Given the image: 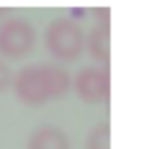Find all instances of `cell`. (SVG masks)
<instances>
[{
	"mask_svg": "<svg viewBox=\"0 0 144 149\" xmlns=\"http://www.w3.org/2000/svg\"><path fill=\"white\" fill-rule=\"evenodd\" d=\"M72 77L56 63H30L14 74L12 89L24 106H42L71 91Z\"/></svg>",
	"mask_w": 144,
	"mask_h": 149,
	"instance_id": "obj_1",
	"label": "cell"
},
{
	"mask_svg": "<svg viewBox=\"0 0 144 149\" xmlns=\"http://www.w3.org/2000/svg\"><path fill=\"white\" fill-rule=\"evenodd\" d=\"M86 35L81 26L69 17H57L45 29L44 42L48 53L62 62L77 60L84 51Z\"/></svg>",
	"mask_w": 144,
	"mask_h": 149,
	"instance_id": "obj_2",
	"label": "cell"
},
{
	"mask_svg": "<svg viewBox=\"0 0 144 149\" xmlns=\"http://www.w3.org/2000/svg\"><path fill=\"white\" fill-rule=\"evenodd\" d=\"M36 30L24 18L6 17L0 21V56L6 59H21L33 50Z\"/></svg>",
	"mask_w": 144,
	"mask_h": 149,
	"instance_id": "obj_3",
	"label": "cell"
},
{
	"mask_svg": "<svg viewBox=\"0 0 144 149\" xmlns=\"http://www.w3.org/2000/svg\"><path fill=\"white\" fill-rule=\"evenodd\" d=\"M72 87L77 96L86 104L107 102L110 100L111 92V74L108 66L101 65H89L81 68L72 77Z\"/></svg>",
	"mask_w": 144,
	"mask_h": 149,
	"instance_id": "obj_4",
	"label": "cell"
},
{
	"mask_svg": "<svg viewBox=\"0 0 144 149\" xmlns=\"http://www.w3.org/2000/svg\"><path fill=\"white\" fill-rule=\"evenodd\" d=\"M84 50L101 66H108L111 60V32L110 26L96 24L84 38Z\"/></svg>",
	"mask_w": 144,
	"mask_h": 149,
	"instance_id": "obj_5",
	"label": "cell"
},
{
	"mask_svg": "<svg viewBox=\"0 0 144 149\" xmlns=\"http://www.w3.org/2000/svg\"><path fill=\"white\" fill-rule=\"evenodd\" d=\"M27 149H71V140L57 125H41L30 134Z\"/></svg>",
	"mask_w": 144,
	"mask_h": 149,
	"instance_id": "obj_6",
	"label": "cell"
},
{
	"mask_svg": "<svg viewBox=\"0 0 144 149\" xmlns=\"http://www.w3.org/2000/svg\"><path fill=\"white\" fill-rule=\"evenodd\" d=\"M86 149H111V128L108 122H98L86 137Z\"/></svg>",
	"mask_w": 144,
	"mask_h": 149,
	"instance_id": "obj_7",
	"label": "cell"
},
{
	"mask_svg": "<svg viewBox=\"0 0 144 149\" xmlns=\"http://www.w3.org/2000/svg\"><path fill=\"white\" fill-rule=\"evenodd\" d=\"M12 77H14V74L11 71V68L0 57V93L6 92L12 86Z\"/></svg>",
	"mask_w": 144,
	"mask_h": 149,
	"instance_id": "obj_8",
	"label": "cell"
},
{
	"mask_svg": "<svg viewBox=\"0 0 144 149\" xmlns=\"http://www.w3.org/2000/svg\"><path fill=\"white\" fill-rule=\"evenodd\" d=\"M110 8H96L93 11V15L96 17L98 24L110 26Z\"/></svg>",
	"mask_w": 144,
	"mask_h": 149,
	"instance_id": "obj_9",
	"label": "cell"
},
{
	"mask_svg": "<svg viewBox=\"0 0 144 149\" xmlns=\"http://www.w3.org/2000/svg\"><path fill=\"white\" fill-rule=\"evenodd\" d=\"M9 12H11V11H9L8 8H0V21L5 20L6 17H8V14H9Z\"/></svg>",
	"mask_w": 144,
	"mask_h": 149,
	"instance_id": "obj_10",
	"label": "cell"
}]
</instances>
